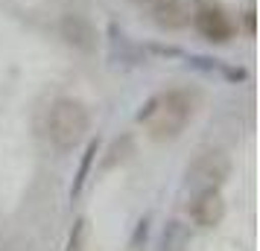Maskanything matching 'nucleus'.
I'll return each instance as SVG.
<instances>
[{
  "mask_svg": "<svg viewBox=\"0 0 260 251\" xmlns=\"http://www.w3.org/2000/svg\"><path fill=\"white\" fill-rule=\"evenodd\" d=\"M243 21H246V32H248V35H254V29H257V26H254V6H251V3H248L246 12H243Z\"/></svg>",
  "mask_w": 260,
  "mask_h": 251,
  "instance_id": "11",
  "label": "nucleus"
},
{
  "mask_svg": "<svg viewBox=\"0 0 260 251\" xmlns=\"http://www.w3.org/2000/svg\"><path fill=\"white\" fill-rule=\"evenodd\" d=\"M59 35L64 38V44L79 53H91L96 47V26L79 12H64L59 21Z\"/></svg>",
  "mask_w": 260,
  "mask_h": 251,
  "instance_id": "5",
  "label": "nucleus"
},
{
  "mask_svg": "<svg viewBox=\"0 0 260 251\" xmlns=\"http://www.w3.org/2000/svg\"><path fill=\"white\" fill-rule=\"evenodd\" d=\"M190 21L199 29V35L205 41H211V44H228L231 35H234V24L219 6H199L190 15Z\"/></svg>",
  "mask_w": 260,
  "mask_h": 251,
  "instance_id": "4",
  "label": "nucleus"
},
{
  "mask_svg": "<svg viewBox=\"0 0 260 251\" xmlns=\"http://www.w3.org/2000/svg\"><path fill=\"white\" fill-rule=\"evenodd\" d=\"M187 213L199 228H216L225 219V199H222V193H219V187L199 190L196 199L190 202Z\"/></svg>",
  "mask_w": 260,
  "mask_h": 251,
  "instance_id": "6",
  "label": "nucleus"
},
{
  "mask_svg": "<svg viewBox=\"0 0 260 251\" xmlns=\"http://www.w3.org/2000/svg\"><path fill=\"white\" fill-rule=\"evenodd\" d=\"M85 234H88V222L85 219H76V225L71 231V239H68V251H82Z\"/></svg>",
  "mask_w": 260,
  "mask_h": 251,
  "instance_id": "10",
  "label": "nucleus"
},
{
  "mask_svg": "<svg viewBox=\"0 0 260 251\" xmlns=\"http://www.w3.org/2000/svg\"><path fill=\"white\" fill-rule=\"evenodd\" d=\"M231 175V158L222 149H208L202 152L193 164L187 167V181L196 190H208V187H222Z\"/></svg>",
  "mask_w": 260,
  "mask_h": 251,
  "instance_id": "3",
  "label": "nucleus"
},
{
  "mask_svg": "<svg viewBox=\"0 0 260 251\" xmlns=\"http://www.w3.org/2000/svg\"><path fill=\"white\" fill-rule=\"evenodd\" d=\"M190 225H184L181 219H170L161 231V242L158 251H187L190 248Z\"/></svg>",
  "mask_w": 260,
  "mask_h": 251,
  "instance_id": "8",
  "label": "nucleus"
},
{
  "mask_svg": "<svg viewBox=\"0 0 260 251\" xmlns=\"http://www.w3.org/2000/svg\"><path fill=\"white\" fill-rule=\"evenodd\" d=\"M196 114V94L190 88H167L149 96L138 111V123L155 144L178 140Z\"/></svg>",
  "mask_w": 260,
  "mask_h": 251,
  "instance_id": "1",
  "label": "nucleus"
},
{
  "mask_svg": "<svg viewBox=\"0 0 260 251\" xmlns=\"http://www.w3.org/2000/svg\"><path fill=\"white\" fill-rule=\"evenodd\" d=\"M96 152H100V140H91L88 144V149H85V155H82V164H79V172H76V181H73V196H79V190H82V184L85 178H88V172H91V164H94V158Z\"/></svg>",
  "mask_w": 260,
  "mask_h": 251,
  "instance_id": "9",
  "label": "nucleus"
},
{
  "mask_svg": "<svg viewBox=\"0 0 260 251\" xmlns=\"http://www.w3.org/2000/svg\"><path fill=\"white\" fill-rule=\"evenodd\" d=\"M190 6L184 0H158L152 6V21L161 29H184L190 24Z\"/></svg>",
  "mask_w": 260,
  "mask_h": 251,
  "instance_id": "7",
  "label": "nucleus"
},
{
  "mask_svg": "<svg viewBox=\"0 0 260 251\" xmlns=\"http://www.w3.org/2000/svg\"><path fill=\"white\" fill-rule=\"evenodd\" d=\"M88 129H91V114L82 99L59 96L50 102L47 117H44V132L56 149H61V152L76 149L88 137Z\"/></svg>",
  "mask_w": 260,
  "mask_h": 251,
  "instance_id": "2",
  "label": "nucleus"
},
{
  "mask_svg": "<svg viewBox=\"0 0 260 251\" xmlns=\"http://www.w3.org/2000/svg\"><path fill=\"white\" fill-rule=\"evenodd\" d=\"M146 231H149V219H141V222H138V231H135V239H132V245H138L141 239H146Z\"/></svg>",
  "mask_w": 260,
  "mask_h": 251,
  "instance_id": "12",
  "label": "nucleus"
}]
</instances>
